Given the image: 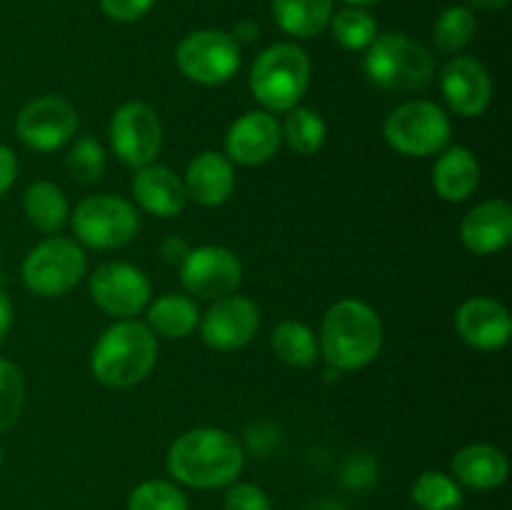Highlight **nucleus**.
<instances>
[{
	"label": "nucleus",
	"mask_w": 512,
	"mask_h": 510,
	"mask_svg": "<svg viewBox=\"0 0 512 510\" xmlns=\"http://www.w3.org/2000/svg\"><path fill=\"white\" fill-rule=\"evenodd\" d=\"M165 465L188 488H228L243 473L245 453L240 440L228 430L193 428L173 440Z\"/></svg>",
	"instance_id": "1"
},
{
	"label": "nucleus",
	"mask_w": 512,
	"mask_h": 510,
	"mask_svg": "<svg viewBox=\"0 0 512 510\" xmlns=\"http://www.w3.org/2000/svg\"><path fill=\"white\" fill-rule=\"evenodd\" d=\"M320 355L335 370H360L383 348V323L373 305L345 298L325 313L320 328Z\"/></svg>",
	"instance_id": "2"
},
{
	"label": "nucleus",
	"mask_w": 512,
	"mask_h": 510,
	"mask_svg": "<svg viewBox=\"0 0 512 510\" xmlns=\"http://www.w3.org/2000/svg\"><path fill=\"white\" fill-rule=\"evenodd\" d=\"M158 360V340L153 330L135 318L110 325L95 343L90 370L105 388H133L143 383Z\"/></svg>",
	"instance_id": "3"
},
{
	"label": "nucleus",
	"mask_w": 512,
	"mask_h": 510,
	"mask_svg": "<svg viewBox=\"0 0 512 510\" xmlns=\"http://www.w3.org/2000/svg\"><path fill=\"white\" fill-rule=\"evenodd\" d=\"M370 83L390 93L423 90L435 75V58L420 40L405 33H383L370 43L363 60Z\"/></svg>",
	"instance_id": "4"
},
{
	"label": "nucleus",
	"mask_w": 512,
	"mask_h": 510,
	"mask_svg": "<svg viewBox=\"0 0 512 510\" xmlns=\"http://www.w3.org/2000/svg\"><path fill=\"white\" fill-rule=\"evenodd\" d=\"M310 73V58L300 45L275 43L255 58L250 68V90L268 113H288L303 100Z\"/></svg>",
	"instance_id": "5"
},
{
	"label": "nucleus",
	"mask_w": 512,
	"mask_h": 510,
	"mask_svg": "<svg viewBox=\"0 0 512 510\" xmlns=\"http://www.w3.org/2000/svg\"><path fill=\"white\" fill-rule=\"evenodd\" d=\"M383 135L393 150L410 158H428L450 145V118L430 100H410L385 118Z\"/></svg>",
	"instance_id": "6"
},
{
	"label": "nucleus",
	"mask_w": 512,
	"mask_h": 510,
	"mask_svg": "<svg viewBox=\"0 0 512 510\" xmlns=\"http://www.w3.org/2000/svg\"><path fill=\"white\" fill-rule=\"evenodd\" d=\"M88 258L70 238H48L23 260V283L38 298H63L83 280Z\"/></svg>",
	"instance_id": "7"
},
{
	"label": "nucleus",
	"mask_w": 512,
	"mask_h": 510,
	"mask_svg": "<svg viewBox=\"0 0 512 510\" xmlns=\"http://www.w3.org/2000/svg\"><path fill=\"white\" fill-rule=\"evenodd\" d=\"M138 228V210L118 195H90L73 213L75 235L93 250L123 248L138 235Z\"/></svg>",
	"instance_id": "8"
},
{
	"label": "nucleus",
	"mask_w": 512,
	"mask_h": 510,
	"mask_svg": "<svg viewBox=\"0 0 512 510\" xmlns=\"http://www.w3.org/2000/svg\"><path fill=\"white\" fill-rule=\"evenodd\" d=\"M180 73L198 85H223L238 73L240 45L228 30L205 28L185 35L175 50Z\"/></svg>",
	"instance_id": "9"
},
{
	"label": "nucleus",
	"mask_w": 512,
	"mask_h": 510,
	"mask_svg": "<svg viewBox=\"0 0 512 510\" xmlns=\"http://www.w3.org/2000/svg\"><path fill=\"white\" fill-rule=\"evenodd\" d=\"M110 145L128 168H145L163 148V123L145 103H125L110 118Z\"/></svg>",
	"instance_id": "10"
},
{
	"label": "nucleus",
	"mask_w": 512,
	"mask_h": 510,
	"mask_svg": "<svg viewBox=\"0 0 512 510\" xmlns=\"http://www.w3.org/2000/svg\"><path fill=\"white\" fill-rule=\"evenodd\" d=\"M78 128V113L60 95H40L30 100L15 120L18 138L38 153H50V150H60L63 145L73 143Z\"/></svg>",
	"instance_id": "11"
},
{
	"label": "nucleus",
	"mask_w": 512,
	"mask_h": 510,
	"mask_svg": "<svg viewBox=\"0 0 512 510\" xmlns=\"http://www.w3.org/2000/svg\"><path fill=\"white\" fill-rule=\"evenodd\" d=\"M183 288L195 298L220 300L233 295L243 280V263L238 255L223 245H200L188 250L180 263Z\"/></svg>",
	"instance_id": "12"
},
{
	"label": "nucleus",
	"mask_w": 512,
	"mask_h": 510,
	"mask_svg": "<svg viewBox=\"0 0 512 510\" xmlns=\"http://www.w3.org/2000/svg\"><path fill=\"white\" fill-rule=\"evenodd\" d=\"M150 280L140 268L120 260L98 265L90 275V295L95 305L115 318H135L150 303Z\"/></svg>",
	"instance_id": "13"
},
{
	"label": "nucleus",
	"mask_w": 512,
	"mask_h": 510,
	"mask_svg": "<svg viewBox=\"0 0 512 510\" xmlns=\"http://www.w3.org/2000/svg\"><path fill=\"white\" fill-rule=\"evenodd\" d=\"M198 328L205 345L230 353L255 338L260 328V310L253 300L228 295V298L213 300L205 315H200Z\"/></svg>",
	"instance_id": "14"
},
{
	"label": "nucleus",
	"mask_w": 512,
	"mask_h": 510,
	"mask_svg": "<svg viewBox=\"0 0 512 510\" xmlns=\"http://www.w3.org/2000/svg\"><path fill=\"white\" fill-rule=\"evenodd\" d=\"M440 90L448 108L463 118H478L493 100L490 73L473 55H458L445 63L440 73Z\"/></svg>",
	"instance_id": "15"
},
{
	"label": "nucleus",
	"mask_w": 512,
	"mask_h": 510,
	"mask_svg": "<svg viewBox=\"0 0 512 510\" xmlns=\"http://www.w3.org/2000/svg\"><path fill=\"white\" fill-rule=\"evenodd\" d=\"M283 143V130L278 118L268 110H250L243 113L225 133V158L230 163L263 165L278 153Z\"/></svg>",
	"instance_id": "16"
},
{
	"label": "nucleus",
	"mask_w": 512,
	"mask_h": 510,
	"mask_svg": "<svg viewBox=\"0 0 512 510\" xmlns=\"http://www.w3.org/2000/svg\"><path fill=\"white\" fill-rule=\"evenodd\" d=\"M455 328H458L463 343H468L470 348L493 353V350L505 348L510 343L512 318L510 310L498 300L470 298L458 308Z\"/></svg>",
	"instance_id": "17"
},
{
	"label": "nucleus",
	"mask_w": 512,
	"mask_h": 510,
	"mask_svg": "<svg viewBox=\"0 0 512 510\" xmlns=\"http://www.w3.org/2000/svg\"><path fill=\"white\" fill-rule=\"evenodd\" d=\"M460 240L475 255H495L512 240V205L508 200H485L460 223Z\"/></svg>",
	"instance_id": "18"
},
{
	"label": "nucleus",
	"mask_w": 512,
	"mask_h": 510,
	"mask_svg": "<svg viewBox=\"0 0 512 510\" xmlns=\"http://www.w3.org/2000/svg\"><path fill=\"white\" fill-rule=\"evenodd\" d=\"M133 198L155 218H178L188 205L183 178L168 165H145L133 178Z\"/></svg>",
	"instance_id": "19"
},
{
	"label": "nucleus",
	"mask_w": 512,
	"mask_h": 510,
	"mask_svg": "<svg viewBox=\"0 0 512 510\" xmlns=\"http://www.w3.org/2000/svg\"><path fill=\"white\" fill-rule=\"evenodd\" d=\"M183 185L188 200H193V203L203 205V208L223 205L235 190L233 163L223 153L203 150V153H198L188 163Z\"/></svg>",
	"instance_id": "20"
},
{
	"label": "nucleus",
	"mask_w": 512,
	"mask_h": 510,
	"mask_svg": "<svg viewBox=\"0 0 512 510\" xmlns=\"http://www.w3.org/2000/svg\"><path fill=\"white\" fill-rule=\"evenodd\" d=\"M480 183L478 158L463 145H448L435 160L433 185L448 203H463L475 193Z\"/></svg>",
	"instance_id": "21"
},
{
	"label": "nucleus",
	"mask_w": 512,
	"mask_h": 510,
	"mask_svg": "<svg viewBox=\"0 0 512 510\" xmlns=\"http://www.w3.org/2000/svg\"><path fill=\"white\" fill-rule=\"evenodd\" d=\"M453 475L473 490L500 488L508 478V458L490 443L465 445L453 455Z\"/></svg>",
	"instance_id": "22"
},
{
	"label": "nucleus",
	"mask_w": 512,
	"mask_h": 510,
	"mask_svg": "<svg viewBox=\"0 0 512 510\" xmlns=\"http://www.w3.org/2000/svg\"><path fill=\"white\" fill-rule=\"evenodd\" d=\"M270 13L283 33L315 38L333 18V0H270Z\"/></svg>",
	"instance_id": "23"
},
{
	"label": "nucleus",
	"mask_w": 512,
	"mask_h": 510,
	"mask_svg": "<svg viewBox=\"0 0 512 510\" xmlns=\"http://www.w3.org/2000/svg\"><path fill=\"white\" fill-rule=\"evenodd\" d=\"M200 310L193 298L180 293H165L148 303V328L170 340H183L198 328Z\"/></svg>",
	"instance_id": "24"
},
{
	"label": "nucleus",
	"mask_w": 512,
	"mask_h": 510,
	"mask_svg": "<svg viewBox=\"0 0 512 510\" xmlns=\"http://www.w3.org/2000/svg\"><path fill=\"white\" fill-rule=\"evenodd\" d=\"M23 208L30 223L40 233H58L70 215V205L63 188L50 183V180H38V183L25 190Z\"/></svg>",
	"instance_id": "25"
},
{
	"label": "nucleus",
	"mask_w": 512,
	"mask_h": 510,
	"mask_svg": "<svg viewBox=\"0 0 512 510\" xmlns=\"http://www.w3.org/2000/svg\"><path fill=\"white\" fill-rule=\"evenodd\" d=\"M270 345H273V353L285 365H293V368H310L320 358L318 338L300 320L278 323V328L273 330V338H270Z\"/></svg>",
	"instance_id": "26"
},
{
	"label": "nucleus",
	"mask_w": 512,
	"mask_h": 510,
	"mask_svg": "<svg viewBox=\"0 0 512 510\" xmlns=\"http://www.w3.org/2000/svg\"><path fill=\"white\" fill-rule=\"evenodd\" d=\"M280 130L288 148L298 155H315L328 138V125L313 108L288 110V118L280 125Z\"/></svg>",
	"instance_id": "27"
},
{
	"label": "nucleus",
	"mask_w": 512,
	"mask_h": 510,
	"mask_svg": "<svg viewBox=\"0 0 512 510\" xmlns=\"http://www.w3.org/2000/svg\"><path fill=\"white\" fill-rule=\"evenodd\" d=\"M478 20L468 5H450L433 25V43L440 53L455 55L473 40Z\"/></svg>",
	"instance_id": "28"
},
{
	"label": "nucleus",
	"mask_w": 512,
	"mask_h": 510,
	"mask_svg": "<svg viewBox=\"0 0 512 510\" xmlns=\"http://www.w3.org/2000/svg\"><path fill=\"white\" fill-rule=\"evenodd\" d=\"M413 500L420 510H458L463 505V490L450 475L425 470L413 483Z\"/></svg>",
	"instance_id": "29"
},
{
	"label": "nucleus",
	"mask_w": 512,
	"mask_h": 510,
	"mask_svg": "<svg viewBox=\"0 0 512 510\" xmlns=\"http://www.w3.org/2000/svg\"><path fill=\"white\" fill-rule=\"evenodd\" d=\"M330 30L340 48L345 50H368L370 43L378 38V23L365 8H343L330 18Z\"/></svg>",
	"instance_id": "30"
},
{
	"label": "nucleus",
	"mask_w": 512,
	"mask_h": 510,
	"mask_svg": "<svg viewBox=\"0 0 512 510\" xmlns=\"http://www.w3.org/2000/svg\"><path fill=\"white\" fill-rule=\"evenodd\" d=\"M65 168H68V173L73 175L78 183L95 185L105 173L103 145H100L95 138H90V135L78 138L73 145H70L68 155H65Z\"/></svg>",
	"instance_id": "31"
},
{
	"label": "nucleus",
	"mask_w": 512,
	"mask_h": 510,
	"mask_svg": "<svg viewBox=\"0 0 512 510\" xmlns=\"http://www.w3.org/2000/svg\"><path fill=\"white\" fill-rule=\"evenodd\" d=\"M128 510H188V498L170 480H145L130 493Z\"/></svg>",
	"instance_id": "32"
},
{
	"label": "nucleus",
	"mask_w": 512,
	"mask_h": 510,
	"mask_svg": "<svg viewBox=\"0 0 512 510\" xmlns=\"http://www.w3.org/2000/svg\"><path fill=\"white\" fill-rule=\"evenodd\" d=\"M25 405V380L18 365L0 358V433L18 423Z\"/></svg>",
	"instance_id": "33"
},
{
	"label": "nucleus",
	"mask_w": 512,
	"mask_h": 510,
	"mask_svg": "<svg viewBox=\"0 0 512 510\" xmlns=\"http://www.w3.org/2000/svg\"><path fill=\"white\" fill-rule=\"evenodd\" d=\"M225 510H270V498L253 483H233L225 493Z\"/></svg>",
	"instance_id": "34"
},
{
	"label": "nucleus",
	"mask_w": 512,
	"mask_h": 510,
	"mask_svg": "<svg viewBox=\"0 0 512 510\" xmlns=\"http://www.w3.org/2000/svg\"><path fill=\"white\" fill-rule=\"evenodd\" d=\"M155 0H100V10L115 23H135L153 10Z\"/></svg>",
	"instance_id": "35"
},
{
	"label": "nucleus",
	"mask_w": 512,
	"mask_h": 510,
	"mask_svg": "<svg viewBox=\"0 0 512 510\" xmlns=\"http://www.w3.org/2000/svg\"><path fill=\"white\" fill-rule=\"evenodd\" d=\"M373 478H375V463L370 458L355 455V458H350L348 465H345V483L348 485L363 488V485H368Z\"/></svg>",
	"instance_id": "36"
},
{
	"label": "nucleus",
	"mask_w": 512,
	"mask_h": 510,
	"mask_svg": "<svg viewBox=\"0 0 512 510\" xmlns=\"http://www.w3.org/2000/svg\"><path fill=\"white\" fill-rule=\"evenodd\" d=\"M15 178H18V160L8 145L0 143V195L13 188Z\"/></svg>",
	"instance_id": "37"
},
{
	"label": "nucleus",
	"mask_w": 512,
	"mask_h": 510,
	"mask_svg": "<svg viewBox=\"0 0 512 510\" xmlns=\"http://www.w3.org/2000/svg\"><path fill=\"white\" fill-rule=\"evenodd\" d=\"M230 35H233L235 43L243 48V45L253 43V40L258 38V23H253V20H240V23L235 25V30Z\"/></svg>",
	"instance_id": "38"
},
{
	"label": "nucleus",
	"mask_w": 512,
	"mask_h": 510,
	"mask_svg": "<svg viewBox=\"0 0 512 510\" xmlns=\"http://www.w3.org/2000/svg\"><path fill=\"white\" fill-rule=\"evenodd\" d=\"M10 325H13V303H10L8 295L0 290V343H3L5 335L10 333Z\"/></svg>",
	"instance_id": "39"
},
{
	"label": "nucleus",
	"mask_w": 512,
	"mask_h": 510,
	"mask_svg": "<svg viewBox=\"0 0 512 510\" xmlns=\"http://www.w3.org/2000/svg\"><path fill=\"white\" fill-rule=\"evenodd\" d=\"M160 255H163L168 263H175V260H180L183 263V258L188 255V248H185L183 240H175V238H168L163 243V248H160Z\"/></svg>",
	"instance_id": "40"
},
{
	"label": "nucleus",
	"mask_w": 512,
	"mask_h": 510,
	"mask_svg": "<svg viewBox=\"0 0 512 510\" xmlns=\"http://www.w3.org/2000/svg\"><path fill=\"white\" fill-rule=\"evenodd\" d=\"M470 10H483V13H500L508 8L510 0H465Z\"/></svg>",
	"instance_id": "41"
},
{
	"label": "nucleus",
	"mask_w": 512,
	"mask_h": 510,
	"mask_svg": "<svg viewBox=\"0 0 512 510\" xmlns=\"http://www.w3.org/2000/svg\"><path fill=\"white\" fill-rule=\"evenodd\" d=\"M310 510H345V508L340 503H335V500H323V503H315Z\"/></svg>",
	"instance_id": "42"
},
{
	"label": "nucleus",
	"mask_w": 512,
	"mask_h": 510,
	"mask_svg": "<svg viewBox=\"0 0 512 510\" xmlns=\"http://www.w3.org/2000/svg\"><path fill=\"white\" fill-rule=\"evenodd\" d=\"M343 3L353 5V8H368V5H375V3H380V0H343Z\"/></svg>",
	"instance_id": "43"
},
{
	"label": "nucleus",
	"mask_w": 512,
	"mask_h": 510,
	"mask_svg": "<svg viewBox=\"0 0 512 510\" xmlns=\"http://www.w3.org/2000/svg\"><path fill=\"white\" fill-rule=\"evenodd\" d=\"M0 463H3V448H0Z\"/></svg>",
	"instance_id": "44"
}]
</instances>
